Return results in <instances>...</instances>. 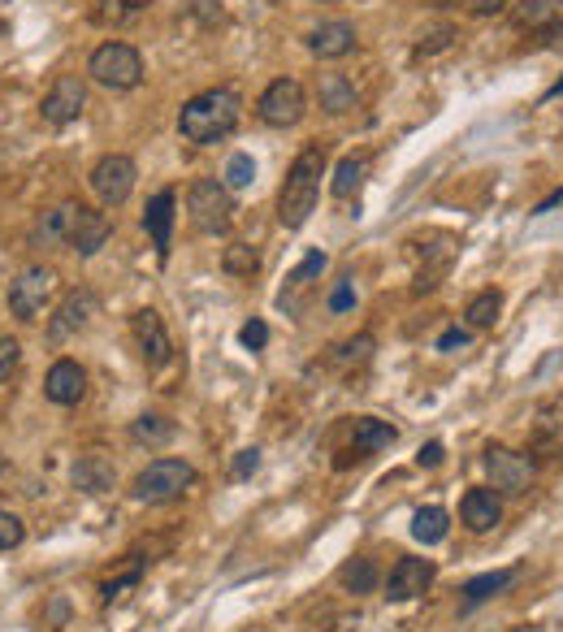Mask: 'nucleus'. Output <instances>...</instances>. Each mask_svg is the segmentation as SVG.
Segmentation results:
<instances>
[{
  "instance_id": "1",
  "label": "nucleus",
  "mask_w": 563,
  "mask_h": 632,
  "mask_svg": "<svg viewBox=\"0 0 563 632\" xmlns=\"http://www.w3.org/2000/svg\"><path fill=\"white\" fill-rule=\"evenodd\" d=\"M243 113V96L234 87H208L200 96H191L178 109V135L195 143V148H208V143H221L239 126Z\"/></svg>"
},
{
  "instance_id": "2",
  "label": "nucleus",
  "mask_w": 563,
  "mask_h": 632,
  "mask_svg": "<svg viewBox=\"0 0 563 632\" xmlns=\"http://www.w3.org/2000/svg\"><path fill=\"white\" fill-rule=\"evenodd\" d=\"M321 174H325V148L321 143H308L295 156V165L286 169V182L278 191V221L286 230H299L312 217L317 195H321Z\"/></svg>"
},
{
  "instance_id": "3",
  "label": "nucleus",
  "mask_w": 563,
  "mask_h": 632,
  "mask_svg": "<svg viewBox=\"0 0 563 632\" xmlns=\"http://www.w3.org/2000/svg\"><path fill=\"white\" fill-rule=\"evenodd\" d=\"M187 217L200 234H226L234 226V191L221 178H195L187 187Z\"/></svg>"
},
{
  "instance_id": "4",
  "label": "nucleus",
  "mask_w": 563,
  "mask_h": 632,
  "mask_svg": "<svg viewBox=\"0 0 563 632\" xmlns=\"http://www.w3.org/2000/svg\"><path fill=\"white\" fill-rule=\"evenodd\" d=\"M191 485H195V468L187 464V459L161 455V459H152V464L135 477L130 494H135L139 503H174V498H182Z\"/></svg>"
},
{
  "instance_id": "5",
  "label": "nucleus",
  "mask_w": 563,
  "mask_h": 632,
  "mask_svg": "<svg viewBox=\"0 0 563 632\" xmlns=\"http://www.w3.org/2000/svg\"><path fill=\"white\" fill-rule=\"evenodd\" d=\"M87 74L109 91H135L143 83V57H139V48L122 44V39H109V44H100L91 52Z\"/></svg>"
},
{
  "instance_id": "6",
  "label": "nucleus",
  "mask_w": 563,
  "mask_h": 632,
  "mask_svg": "<svg viewBox=\"0 0 563 632\" xmlns=\"http://www.w3.org/2000/svg\"><path fill=\"white\" fill-rule=\"evenodd\" d=\"M304 113H308V91L299 78H273V83L260 91V100H256V117L265 126L273 130H291L304 122Z\"/></svg>"
},
{
  "instance_id": "7",
  "label": "nucleus",
  "mask_w": 563,
  "mask_h": 632,
  "mask_svg": "<svg viewBox=\"0 0 563 632\" xmlns=\"http://www.w3.org/2000/svg\"><path fill=\"white\" fill-rule=\"evenodd\" d=\"M135 178H139V169L135 161H130L126 152H109V156H100L96 165H91V191H96V200L104 208H122L130 200V191H135Z\"/></svg>"
},
{
  "instance_id": "8",
  "label": "nucleus",
  "mask_w": 563,
  "mask_h": 632,
  "mask_svg": "<svg viewBox=\"0 0 563 632\" xmlns=\"http://www.w3.org/2000/svg\"><path fill=\"white\" fill-rule=\"evenodd\" d=\"M481 464H486L490 481H494V490L507 494V498L525 494L529 485H533V459H529V455H520V451H512V446L490 442V446H486V455H481Z\"/></svg>"
},
{
  "instance_id": "9",
  "label": "nucleus",
  "mask_w": 563,
  "mask_h": 632,
  "mask_svg": "<svg viewBox=\"0 0 563 632\" xmlns=\"http://www.w3.org/2000/svg\"><path fill=\"white\" fill-rule=\"evenodd\" d=\"M52 286H57V273L44 269V265H31L22 269L18 278L9 282V312L18 316V321H35L44 304L52 299Z\"/></svg>"
},
{
  "instance_id": "10",
  "label": "nucleus",
  "mask_w": 563,
  "mask_h": 632,
  "mask_svg": "<svg viewBox=\"0 0 563 632\" xmlns=\"http://www.w3.org/2000/svg\"><path fill=\"white\" fill-rule=\"evenodd\" d=\"M83 109H87V83L78 74H61L57 83L48 87L44 104H39V113H44L48 126H70L83 117Z\"/></svg>"
},
{
  "instance_id": "11",
  "label": "nucleus",
  "mask_w": 563,
  "mask_h": 632,
  "mask_svg": "<svg viewBox=\"0 0 563 632\" xmlns=\"http://www.w3.org/2000/svg\"><path fill=\"white\" fill-rule=\"evenodd\" d=\"M100 312V295L96 291H87V286H78V291H70L57 304V312H52V321H48V338L52 342H65V338H74L78 329H87L91 325V316Z\"/></svg>"
},
{
  "instance_id": "12",
  "label": "nucleus",
  "mask_w": 563,
  "mask_h": 632,
  "mask_svg": "<svg viewBox=\"0 0 563 632\" xmlns=\"http://www.w3.org/2000/svg\"><path fill=\"white\" fill-rule=\"evenodd\" d=\"M130 329H135V342H139V355L148 368H165L169 360H174V338H169V329L161 321V312L143 308L130 316Z\"/></svg>"
},
{
  "instance_id": "13",
  "label": "nucleus",
  "mask_w": 563,
  "mask_h": 632,
  "mask_svg": "<svg viewBox=\"0 0 563 632\" xmlns=\"http://www.w3.org/2000/svg\"><path fill=\"white\" fill-rule=\"evenodd\" d=\"M434 559H416V555H403L395 568H390L386 576V602H412V598H421L429 585H434Z\"/></svg>"
},
{
  "instance_id": "14",
  "label": "nucleus",
  "mask_w": 563,
  "mask_h": 632,
  "mask_svg": "<svg viewBox=\"0 0 563 632\" xmlns=\"http://www.w3.org/2000/svg\"><path fill=\"white\" fill-rule=\"evenodd\" d=\"M113 239V217L109 213H96V208H74V226H70V247L83 260H91L104 243Z\"/></svg>"
},
{
  "instance_id": "15",
  "label": "nucleus",
  "mask_w": 563,
  "mask_h": 632,
  "mask_svg": "<svg viewBox=\"0 0 563 632\" xmlns=\"http://www.w3.org/2000/svg\"><path fill=\"white\" fill-rule=\"evenodd\" d=\"M460 524L468 533H490L503 524V494L499 490H486V485H477V490H468L460 498Z\"/></svg>"
},
{
  "instance_id": "16",
  "label": "nucleus",
  "mask_w": 563,
  "mask_h": 632,
  "mask_svg": "<svg viewBox=\"0 0 563 632\" xmlns=\"http://www.w3.org/2000/svg\"><path fill=\"white\" fill-rule=\"evenodd\" d=\"M44 394H48V403H57V407H74L87 394V368L78 360H57L44 377Z\"/></svg>"
},
{
  "instance_id": "17",
  "label": "nucleus",
  "mask_w": 563,
  "mask_h": 632,
  "mask_svg": "<svg viewBox=\"0 0 563 632\" xmlns=\"http://www.w3.org/2000/svg\"><path fill=\"white\" fill-rule=\"evenodd\" d=\"M174 208H178V195L174 191H156L148 208H143V230L156 247V256H169V239H174Z\"/></svg>"
},
{
  "instance_id": "18",
  "label": "nucleus",
  "mask_w": 563,
  "mask_h": 632,
  "mask_svg": "<svg viewBox=\"0 0 563 632\" xmlns=\"http://www.w3.org/2000/svg\"><path fill=\"white\" fill-rule=\"evenodd\" d=\"M356 44H360V35H356V26H351V22H321L317 31L308 35L312 57H321V61L347 57V52H356Z\"/></svg>"
},
{
  "instance_id": "19",
  "label": "nucleus",
  "mask_w": 563,
  "mask_h": 632,
  "mask_svg": "<svg viewBox=\"0 0 563 632\" xmlns=\"http://www.w3.org/2000/svg\"><path fill=\"white\" fill-rule=\"evenodd\" d=\"M74 208H78V204H57V208H44V213H39V217L31 221V247H61V243H70Z\"/></svg>"
},
{
  "instance_id": "20",
  "label": "nucleus",
  "mask_w": 563,
  "mask_h": 632,
  "mask_svg": "<svg viewBox=\"0 0 563 632\" xmlns=\"http://www.w3.org/2000/svg\"><path fill=\"white\" fill-rule=\"evenodd\" d=\"M70 477H74V485L83 494H104V490H113L117 468H113V459H104L100 451H91V455H78V464L70 468Z\"/></svg>"
},
{
  "instance_id": "21",
  "label": "nucleus",
  "mask_w": 563,
  "mask_h": 632,
  "mask_svg": "<svg viewBox=\"0 0 563 632\" xmlns=\"http://www.w3.org/2000/svg\"><path fill=\"white\" fill-rule=\"evenodd\" d=\"M317 100H321V109L330 117H343V113H351L360 104L356 83H351L347 74H321L317 78Z\"/></svg>"
},
{
  "instance_id": "22",
  "label": "nucleus",
  "mask_w": 563,
  "mask_h": 632,
  "mask_svg": "<svg viewBox=\"0 0 563 632\" xmlns=\"http://www.w3.org/2000/svg\"><path fill=\"white\" fill-rule=\"evenodd\" d=\"M516 576H520V568H499V572H481V576H473L460 594H464V611H473V607H481V602H490V598H499L503 589H512L516 585Z\"/></svg>"
},
{
  "instance_id": "23",
  "label": "nucleus",
  "mask_w": 563,
  "mask_h": 632,
  "mask_svg": "<svg viewBox=\"0 0 563 632\" xmlns=\"http://www.w3.org/2000/svg\"><path fill=\"white\" fill-rule=\"evenodd\" d=\"M447 533H451V511L447 507H421L412 516V537L421 546H438V542H447Z\"/></svg>"
},
{
  "instance_id": "24",
  "label": "nucleus",
  "mask_w": 563,
  "mask_h": 632,
  "mask_svg": "<svg viewBox=\"0 0 563 632\" xmlns=\"http://www.w3.org/2000/svg\"><path fill=\"white\" fill-rule=\"evenodd\" d=\"M338 585L360 598V594H373V589L382 585V572H377L373 559H347L343 568H338Z\"/></svg>"
},
{
  "instance_id": "25",
  "label": "nucleus",
  "mask_w": 563,
  "mask_h": 632,
  "mask_svg": "<svg viewBox=\"0 0 563 632\" xmlns=\"http://www.w3.org/2000/svg\"><path fill=\"white\" fill-rule=\"evenodd\" d=\"M563 18V0H520L516 5V26L520 31H546Z\"/></svg>"
},
{
  "instance_id": "26",
  "label": "nucleus",
  "mask_w": 563,
  "mask_h": 632,
  "mask_svg": "<svg viewBox=\"0 0 563 632\" xmlns=\"http://www.w3.org/2000/svg\"><path fill=\"white\" fill-rule=\"evenodd\" d=\"M399 429L390 425V420H377V416H360L356 420V451L373 455V451H386V446H395Z\"/></svg>"
},
{
  "instance_id": "27",
  "label": "nucleus",
  "mask_w": 563,
  "mask_h": 632,
  "mask_svg": "<svg viewBox=\"0 0 563 632\" xmlns=\"http://www.w3.org/2000/svg\"><path fill=\"white\" fill-rule=\"evenodd\" d=\"M174 420L169 416H156V412H143L135 425H130V438H135L139 446H165L169 438H174Z\"/></svg>"
},
{
  "instance_id": "28",
  "label": "nucleus",
  "mask_w": 563,
  "mask_h": 632,
  "mask_svg": "<svg viewBox=\"0 0 563 632\" xmlns=\"http://www.w3.org/2000/svg\"><path fill=\"white\" fill-rule=\"evenodd\" d=\"M499 312H503V295L499 291H481V295L468 299L464 321H468V329H490L494 321H499Z\"/></svg>"
},
{
  "instance_id": "29",
  "label": "nucleus",
  "mask_w": 563,
  "mask_h": 632,
  "mask_svg": "<svg viewBox=\"0 0 563 632\" xmlns=\"http://www.w3.org/2000/svg\"><path fill=\"white\" fill-rule=\"evenodd\" d=\"M360 182H364V161H360V156H343V161L334 165L330 191L338 195V200H351V195L360 191Z\"/></svg>"
},
{
  "instance_id": "30",
  "label": "nucleus",
  "mask_w": 563,
  "mask_h": 632,
  "mask_svg": "<svg viewBox=\"0 0 563 632\" xmlns=\"http://www.w3.org/2000/svg\"><path fill=\"white\" fill-rule=\"evenodd\" d=\"M221 269L230 273V278H252V273L260 269V252L252 243H234L221 252Z\"/></svg>"
},
{
  "instance_id": "31",
  "label": "nucleus",
  "mask_w": 563,
  "mask_h": 632,
  "mask_svg": "<svg viewBox=\"0 0 563 632\" xmlns=\"http://www.w3.org/2000/svg\"><path fill=\"white\" fill-rule=\"evenodd\" d=\"M455 39V26L451 22H438V26H425L421 35H416V57H434V52L451 48Z\"/></svg>"
},
{
  "instance_id": "32",
  "label": "nucleus",
  "mask_w": 563,
  "mask_h": 632,
  "mask_svg": "<svg viewBox=\"0 0 563 632\" xmlns=\"http://www.w3.org/2000/svg\"><path fill=\"white\" fill-rule=\"evenodd\" d=\"M221 182H226L230 191H243V187H252V182H256V161H252V156H247V152H234L230 161H226V178H221Z\"/></svg>"
},
{
  "instance_id": "33",
  "label": "nucleus",
  "mask_w": 563,
  "mask_h": 632,
  "mask_svg": "<svg viewBox=\"0 0 563 632\" xmlns=\"http://www.w3.org/2000/svg\"><path fill=\"white\" fill-rule=\"evenodd\" d=\"M96 18L104 22V18H113V22H126V18H135L139 9H148L152 0H96Z\"/></svg>"
},
{
  "instance_id": "34",
  "label": "nucleus",
  "mask_w": 563,
  "mask_h": 632,
  "mask_svg": "<svg viewBox=\"0 0 563 632\" xmlns=\"http://www.w3.org/2000/svg\"><path fill=\"white\" fill-rule=\"evenodd\" d=\"M325 265H330V256H325V252H308V256H304V265H299L291 278H286V286H308L312 278H321Z\"/></svg>"
},
{
  "instance_id": "35",
  "label": "nucleus",
  "mask_w": 563,
  "mask_h": 632,
  "mask_svg": "<svg viewBox=\"0 0 563 632\" xmlns=\"http://www.w3.org/2000/svg\"><path fill=\"white\" fill-rule=\"evenodd\" d=\"M22 537H26V524L13 516V511H0V550L22 546Z\"/></svg>"
},
{
  "instance_id": "36",
  "label": "nucleus",
  "mask_w": 563,
  "mask_h": 632,
  "mask_svg": "<svg viewBox=\"0 0 563 632\" xmlns=\"http://www.w3.org/2000/svg\"><path fill=\"white\" fill-rule=\"evenodd\" d=\"M256 468H260V451H256V446H243V451L230 459V477L234 481H247Z\"/></svg>"
},
{
  "instance_id": "37",
  "label": "nucleus",
  "mask_w": 563,
  "mask_h": 632,
  "mask_svg": "<svg viewBox=\"0 0 563 632\" xmlns=\"http://www.w3.org/2000/svg\"><path fill=\"white\" fill-rule=\"evenodd\" d=\"M325 308H330V312H351V308H356V282H351V278L338 282L330 291V299H325Z\"/></svg>"
},
{
  "instance_id": "38",
  "label": "nucleus",
  "mask_w": 563,
  "mask_h": 632,
  "mask_svg": "<svg viewBox=\"0 0 563 632\" xmlns=\"http://www.w3.org/2000/svg\"><path fill=\"white\" fill-rule=\"evenodd\" d=\"M139 576H143V568H139V563H135V568H126L122 576H117V581H104V585H100V598H104V602L122 598V589H130V585H139Z\"/></svg>"
},
{
  "instance_id": "39",
  "label": "nucleus",
  "mask_w": 563,
  "mask_h": 632,
  "mask_svg": "<svg viewBox=\"0 0 563 632\" xmlns=\"http://www.w3.org/2000/svg\"><path fill=\"white\" fill-rule=\"evenodd\" d=\"M239 342L247 351H265V342H269V325L265 321H247L243 329H239Z\"/></svg>"
},
{
  "instance_id": "40",
  "label": "nucleus",
  "mask_w": 563,
  "mask_h": 632,
  "mask_svg": "<svg viewBox=\"0 0 563 632\" xmlns=\"http://www.w3.org/2000/svg\"><path fill=\"white\" fill-rule=\"evenodd\" d=\"M22 360V347H18V338H0V381H5L13 368H18Z\"/></svg>"
},
{
  "instance_id": "41",
  "label": "nucleus",
  "mask_w": 563,
  "mask_h": 632,
  "mask_svg": "<svg viewBox=\"0 0 563 632\" xmlns=\"http://www.w3.org/2000/svg\"><path fill=\"white\" fill-rule=\"evenodd\" d=\"M369 351H373V338L360 334V338L343 342V355H338V360H343V364H356V360H369Z\"/></svg>"
},
{
  "instance_id": "42",
  "label": "nucleus",
  "mask_w": 563,
  "mask_h": 632,
  "mask_svg": "<svg viewBox=\"0 0 563 632\" xmlns=\"http://www.w3.org/2000/svg\"><path fill=\"white\" fill-rule=\"evenodd\" d=\"M187 13L195 22H204V26H213L217 18H221V0H191L187 5Z\"/></svg>"
},
{
  "instance_id": "43",
  "label": "nucleus",
  "mask_w": 563,
  "mask_h": 632,
  "mask_svg": "<svg viewBox=\"0 0 563 632\" xmlns=\"http://www.w3.org/2000/svg\"><path fill=\"white\" fill-rule=\"evenodd\" d=\"M468 338H473V334L455 325V329H447V334L438 338V351H464V347H468Z\"/></svg>"
},
{
  "instance_id": "44",
  "label": "nucleus",
  "mask_w": 563,
  "mask_h": 632,
  "mask_svg": "<svg viewBox=\"0 0 563 632\" xmlns=\"http://www.w3.org/2000/svg\"><path fill=\"white\" fill-rule=\"evenodd\" d=\"M468 13H477V18H490V13H503L507 0H464Z\"/></svg>"
},
{
  "instance_id": "45",
  "label": "nucleus",
  "mask_w": 563,
  "mask_h": 632,
  "mask_svg": "<svg viewBox=\"0 0 563 632\" xmlns=\"http://www.w3.org/2000/svg\"><path fill=\"white\" fill-rule=\"evenodd\" d=\"M442 455H447V451H442V442H429V446H421L416 464H421V468H438V464H442Z\"/></svg>"
},
{
  "instance_id": "46",
  "label": "nucleus",
  "mask_w": 563,
  "mask_h": 632,
  "mask_svg": "<svg viewBox=\"0 0 563 632\" xmlns=\"http://www.w3.org/2000/svg\"><path fill=\"white\" fill-rule=\"evenodd\" d=\"M360 459H364V451H356V446H347V451H338L334 468H351V464H360Z\"/></svg>"
},
{
  "instance_id": "47",
  "label": "nucleus",
  "mask_w": 563,
  "mask_h": 632,
  "mask_svg": "<svg viewBox=\"0 0 563 632\" xmlns=\"http://www.w3.org/2000/svg\"><path fill=\"white\" fill-rule=\"evenodd\" d=\"M555 204H563V191H555V195H546V200H542L538 208H533V213H538V217H542V213H551V208H555Z\"/></svg>"
},
{
  "instance_id": "48",
  "label": "nucleus",
  "mask_w": 563,
  "mask_h": 632,
  "mask_svg": "<svg viewBox=\"0 0 563 632\" xmlns=\"http://www.w3.org/2000/svg\"><path fill=\"white\" fill-rule=\"evenodd\" d=\"M546 39H555V44H563V18L555 22V26H546V31H542Z\"/></svg>"
},
{
  "instance_id": "49",
  "label": "nucleus",
  "mask_w": 563,
  "mask_h": 632,
  "mask_svg": "<svg viewBox=\"0 0 563 632\" xmlns=\"http://www.w3.org/2000/svg\"><path fill=\"white\" fill-rule=\"evenodd\" d=\"M559 96H563V78H559L555 87H546V96H542V100H559Z\"/></svg>"
}]
</instances>
